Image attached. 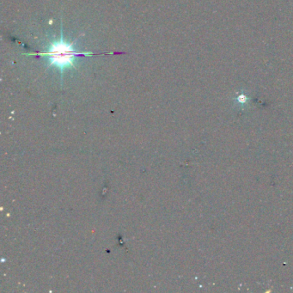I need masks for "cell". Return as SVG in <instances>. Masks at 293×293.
<instances>
[{"label": "cell", "mask_w": 293, "mask_h": 293, "mask_svg": "<svg viewBox=\"0 0 293 293\" xmlns=\"http://www.w3.org/2000/svg\"><path fill=\"white\" fill-rule=\"evenodd\" d=\"M61 32H60V39L58 41H54L49 44L46 49L45 52H36V53H28V56H39L41 58H44L49 62V67H54L60 71L61 80H63L64 72L70 69L76 68V61L77 58L82 57H91L96 54L91 52H77L75 49V42H69L65 41L63 36V29L61 24Z\"/></svg>", "instance_id": "1"}]
</instances>
